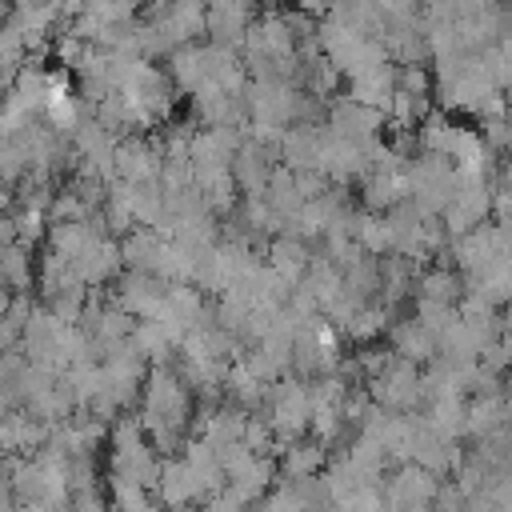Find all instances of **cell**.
<instances>
[{"mask_svg":"<svg viewBox=\"0 0 512 512\" xmlns=\"http://www.w3.org/2000/svg\"><path fill=\"white\" fill-rule=\"evenodd\" d=\"M388 352L396 356V360H408V364H428L432 356H436V336L416 320V316H408V320H388Z\"/></svg>","mask_w":512,"mask_h":512,"instance_id":"obj_15","label":"cell"},{"mask_svg":"<svg viewBox=\"0 0 512 512\" xmlns=\"http://www.w3.org/2000/svg\"><path fill=\"white\" fill-rule=\"evenodd\" d=\"M264 256H268V268H272L276 276H284L288 284H296V280L304 276L308 260H312V248H308V240H300V236H292V232H276V236L268 240Z\"/></svg>","mask_w":512,"mask_h":512,"instance_id":"obj_18","label":"cell"},{"mask_svg":"<svg viewBox=\"0 0 512 512\" xmlns=\"http://www.w3.org/2000/svg\"><path fill=\"white\" fill-rule=\"evenodd\" d=\"M324 140H328V132H324L320 124H312V120H296V124L284 128L276 152L284 156V168H292V172H320Z\"/></svg>","mask_w":512,"mask_h":512,"instance_id":"obj_7","label":"cell"},{"mask_svg":"<svg viewBox=\"0 0 512 512\" xmlns=\"http://www.w3.org/2000/svg\"><path fill=\"white\" fill-rule=\"evenodd\" d=\"M396 92L428 96V92H432V76H428L420 64H400V68H396Z\"/></svg>","mask_w":512,"mask_h":512,"instance_id":"obj_29","label":"cell"},{"mask_svg":"<svg viewBox=\"0 0 512 512\" xmlns=\"http://www.w3.org/2000/svg\"><path fill=\"white\" fill-rule=\"evenodd\" d=\"M0 480H4V452H0Z\"/></svg>","mask_w":512,"mask_h":512,"instance_id":"obj_32","label":"cell"},{"mask_svg":"<svg viewBox=\"0 0 512 512\" xmlns=\"http://www.w3.org/2000/svg\"><path fill=\"white\" fill-rule=\"evenodd\" d=\"M456 304H444V300H424V296H416V320L432 332V336H440L448 324H456Z\"/></svg>","mask_w":512,"mask_h":512,"instance_id":"obj_27","label":"cell"},{"mask_svg":"<svg viewBox=\"0 0 512 512\" xmlns=\"http://www.w3.org/2000/svg\"><path fill=\"white\" fill-rule=\"evenodd\" d=\"M264 408H268V428L276 432L280 444L304 436L308 432V380L288 376V372L276 376V384H268Z\"/></svg>","mask_w":512,"mask_h":512,"instance_id":"obj_2","label":"cell"},{"mask_svg":"<svg viewBox=\"0 0 512 512\" xmlns=\"http://www.w3.org/2000/svg\"><path fill=\"white\" fill-rule=\"evenodd\" d=\"M348 80H352V100H356V104L376 108L380 116L388 112L392 92H396V68H392L388 60L376 64V68H368V72H356V76H348Z\"/></svg>","mask_w":512,"mask_h":512,"instance_id":"obj_19","label":"cell"},{"mask_svg":"<svg viewBox=\"0 0 512 512\" xmlns=\"http://www.w3.org/2000/svg\"><path fill=\"white\" fill-rule=\"evenodd\" d=\"M108 444H112L108 476L136 480V484H144V488L152 492L156 472H160V456H156V448L148 444L140 420H136V416H120V420L108 428Z\"/></svg>","mask_w":512,"mask_h":512,"instance_id":"obj_1","label":"cell"},{"mask_svg":"<svg viewBox=\"0 0 512 512\" xmlns=\"http://www.w3.org/2000/svg\"><path fill=\"white\" fill-rule=\"evenodd\" d=\"M380 124H384V116L376 112V108H364V104H356L352 96H344V100H332V108H328V120H324V128H328V136H336V140H348V144H372L376 136H380Z\"/></svg>","mask_w":512,"mask_h":512,"instance_id":"obj_6","label":"cell"},{"mask_svg":"<svg viewBox=\"0 0 512 512\" xmlns=\"http://www.w3.org/2000/svg\"><path fill=\"white\" fill-rule=\"evenodd\" d=\"M44 440H48V424L36 420L28 408L0 412V452L4 456H32Z\"/></svg>","mask_w":512,"mask_h":512,"instance_id":"obj_12","label":"cell"},{"mask_svg":"<svg viewBox=\"0 0 512 512\" xmlns=\"http://www.w3.org/2000/svg\"><path fill=\"white\" fill-rule=\"evenodd\" d=\"M260 200L280 216V224H288V220L300 212V204H304V196H300V188H296V180H292L288 168H272V176H268ZM280 232H284V228H280Z\"/></svg>","mask_w":512,"mask_h":512,"instance_id":"obj_24","label":"cell"},{"mask_svg":"<svg viewBox=\"0 0 512 512\" xmlns=\"http://www.w3.org/2000/svg\"><path fill=\"white\" fill-rule=\"evenodd\" d=\"M120 260L132 268V272H152L160 280H168V268H172V240L160 236L156 228H128L120 236Z\"/></svg>","mask_w":512,"mask_h":512,"instance_id":"obj_5","label":"cell"},{"mask_svg":"<svg viewBox=\"0 0 512 512\" xmlns=\"http://www.w3.org/2000/svg\"><path fill=\"white\" fill-rule=\"evenodd\" d=\"M104 508H108L104 496L96 488H84V492H68V500H64L60 512H104Z\"/></svg>","mask_w":512,"mask_h":512,"instance_id":"obj_30","label":"cell"},{"mask_svg":"<svg viewBox=\"0 0 512 512\" xmlns=\"http://www.w3.org/2000/svg\"><path fill=\"white\" fill-rule=\"evenodd\" d=\"M504 424H508L504 392H480L472 404H464V436L480 440L488 432H500Z\"/></svg>","mask_w":512,"mask_h":512,"instance_id":"obj_21","label":"cell"},{"mask_svg":"<svg viewBox=\"0 0 512 512\" xmlns=\"http://www.w3.org/2000/svg\"><path fill=\"white\" fill-rule=\"evenodd\" d=\"M240 128H200L192 132V144H188V164L192 172H204V168H228L232 164V152L240 148Z\"/></svg>","mask_w":512,"mask_h":512,"instance_id":"obj_13","label":"cell"},{"mask_svg":"<svg viewBox=\"0 0 512 512\" xmlns=\"http://www.w3.org/2000/svg\"><path fill=\"white\" fill-rule=\"evenodd\" d=\"M276 456H248L236 472L224 476V484L244 500V504H256L272 484H276Z\"/></svg>","mask_w":512,"mask_h":512,"instance_id":"obj_17","label":"cell"},{"mask_svg":"<svg viewBox=\"0 0 512 512\" xmlns=\"http://www.w3.org/2000/svg\"><path fill=\"white\" fill-rule=\"evenodd\" d=\"M124 268L120 260V240L116 236H92L76 256H72V272L84 288H100L108 280H116Z\"/></svg>","mask_w":512,"mask_h":512,"instance_id":"obj_8","label":"cell"},{"mask_svg":"<svg viewBox=\"0 0 512 512\" xmlns=\"http://www.w3.org/2000/svg\"><path fill=\"white\" fill-rule=\"evenodd\" d=\"M16 512H44L40 504H16Z\"/></svg>","mask_w":512,"mask_h":512,"instance_id":"obj_31","label":"cell"},{"mask_svg":"<svg viewBox=\"0 0 512 512\" xmlns=\"http://www.w3.org/2000/svg\"><path fill=\"white\" fill-rule=\"evenodd\" d=\"M128 340L144 352V360H148V364H168V360H172V352H176V344H180V336H176L168 324H160L156 316L136 320V324H132V332H128Z\"/></svg>","mask_w":512,"mask_h":512,"instance_id":"obj_22","label":"cell"},{"mask_svg":"<svg viewBox=\"0 0 512 512\" xmlns=\"http://www.w3.org/2000/svg\"><path fill=\"white\" fill-rule=\"evenodd\" d=\"M412 292H416V296H424V300H444V304H456V300L464 296V284H460V272H448V268H428V272H416Z\"/></svg>","mask_w":512,"mask_h":512,"instance_id":"obj_25","label":"cell"},{"mask_svg":"<svg viewBox=\"0 0 512 512\" xmlns=\"http://www.w3.org/2000/svg\"><path fill=\"white\" fill-rule=\"evenodd\" d=\"M44 224H48V216H44L40 208H24V204H16V216H12V232H16V244L32 248V244L44 236Z\"/></svg>","mask_w":512,"mask_h":512,"instance_id":"obj_28","label":"cell"},{"mask_svg":"<svg viewBox=\"0 0 512 512\" xmlns=\"http://www.w3.org/2000/svg\"><path fill=\"white\" fill-rule=\"evenodd\" d=\"M160 144L156 140H148V136H124V140H116V156H112V164H116V180H124V184H152L156 176H160Z\"/></svg>","mask_w":512,"mask_h":512,"instance_id":"obj_9","label":"cell"},{"mask_svg":"<svg viewBox=\"0 0 512 512\" xmlns=\"http://www.w3.org/2000/svg\"><path fill=\"white\" fill-rule=\"evenodd\" d=\"M164 288H168V280H160V276H152V272H132V268H128V276H120L116 304H120L132 320H148V316H156V308H160V300H164Z\"/></svg>","mask_w":512,"mask_h":512,"instance_id":"obj_14","label":"cell"},{"mask_svg":"<svg viewBox=\"0 0 512 512\" xmlns=\"http://www.w3.org/2000/svg\"><path fill=\"white\" fill-rule=\"evenodd\" d=\"M112 512H120V508H112Z\"/></svg>","mask_w":512,"mask_h":512,"instance_id":"obj_33","label":"cell"},{"mask_svg":"<svg viewBox=\"0 0 512 512\" xmlns=\"http://www.w3.org/2000/svg\"><path fill=\"white\" fill-rule=\"evenodd\" d=\"M152 500L164 508V512H192L200 504V492H196V480L192 472L184 468L180 456H164L160 460V472H156V484H152Z\"/></svg>","mask_w":512,"mask_h":512,"instance_id":"obj_10","label":"cell"},{"mask_svg":"<svg viewBox=\"0 0 512 512\" xmlns=\"http://www.w3.org/2000/svg\"><path fill=\"white\" fill-rule=\"evenodd\" d=\"M0 276H4V284H12V288H20V292H28L32 288V256H28V248L24 244H4L0 248Z\"/></svg>","mask_w":512,"mask_h":512,"instance_id":"obj_26","label":"cell"},{"mask_svg":"<svg viewBox=\"0 0 512 512\" xmlns=\"http://www.w3.org/2000/svg\"><path fill=\"white\" fill-rule=\"evenodd\" d=\"M428 408L420 412V420L436 432V436H444V440H460L464 436V396L460 392H452V396H432V400H424Z\"/></svg>","mask_w":512,"mask_h":512,"instance_id":"obj_23","label":"cell"},{"mask_svg":"<svg viewBox=\"0 0 512 512\" xmlns=\"http://www.w3.org/2000/svg\"><path fill=\"white\" fill-rule=\"evenodd\" d=\"M368 384V396H372V404L376 408H388V412H420V404H424V388H420V372H416V364H408V360H388L372 380H364Z\"/></svg>","mask_w":512,"mask_h":512,"instance_id":"obj_3","label":"cell"},{"mask_svg":"<svg viewBox=\"0 0 512 512\" xmlns=\"http://www.w3.org/2000/svg\"><path fill=\"white\" fill-rule=\"evenodd\" d=\"M172 60V80L180 92H196L204 80H208V68H212V48L208 44H180L168 52Z\"/></svg>","mask_w":512,"mask_h":512,"instance_id":"obj_20","label":"cell"},{"mask_svg":"<svg viewBox=\"0 0 512 512\" xmlns=\"http://www.w3.org/2000/svg\"><path fill=\"white\" fill-rule=\"evenodd\" d=\"M436 488H440V476H432L428 468L404 460L388 480H380L384 512H428Z\"/></svg>","mask_w":512,"mask_h":512,"instance_id":"obj_4","label":"cell"},{"mask_svg":"<svg viewBox=\"0 0 512 512\" xmlns=\"http://www.w3.org/2000/svg\"><path fill=\"white\" fill-rule=\"evenodd\" d=\"M324 460H328V452H324V444H320L316 436H312V440L296 436V440L280 444L276 476H280V480H304V476H316V472L324 468Z\"/></svg>","mask_w":512,"mask_h":512,"instance_id":"obj_16","label":"cell"},{"mask_svg":"<svg viewBox=\"0 0 512 512\" xmlns=\"http://www.w3.org/2000/svg\"><path fill=\"white\" fill-rule=\"evenodd\" d=\"M272 168H276V152L260 148L252 140H240V148L232 152V164H228V172L236 180V192H244V196H264V184H268Z\"/></svg>","mask_w":512,"mask_h":512,"instance_id":"obj_11","label":"cell"}]
</instances>
